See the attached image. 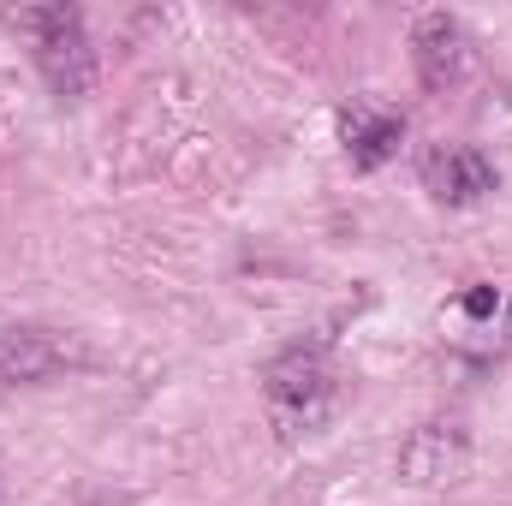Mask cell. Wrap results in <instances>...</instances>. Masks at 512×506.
I'll return each instance as SVG.
<instances>
[{"label":"cell","instance_id":"1","mask_svg":"<svg viewBox=\"0 0 512 506\" xmlns=\"http://www.w3.org/2000/svg\"><path fill=\"white\" fill-rule=\"evenodd\" d=\"M18 24L36 42V66H42L48 90L60 102L90 96V84H96V48H90V30H84V12L78 6H30V12H18Z\"/></svg>","mask_w":512,"mask_h":506},{"label":"cell","instance_id":"2","mask_svg":"<svg viewBox=\"0 0 512 506\" xmlns=\"http://www.w3.org/2000/svg\"><path fill=\"white\" fill-rule=\"evenodd\" d=\"M262 393H268V405H274L280 423H292V429L322 423V417L334 411V364H328V352H322V346H292V352H280V358L262 370Z\"/></svg>","mask_w":512,"mask_h":506},{"label":"cell","instance_id":"3","mask_svg":"<svg viewBox=\"0 0 512 506\" xmlns=\"http://www.w3.org/2000/svg\"><path fill=\"white\" fill-rule=\"evenodd\" d=\"M84 364H90V346L66 328H42V322L0 328V381H12V387H42V381H60Z\"/></svg>","mask_w":512,"mask_h":506},{"label":"cell","instance_id":"4","mask_svg":"<svg viewBox=\"0 0 512 506\" xmlns=\"http://www.w3.org/2000/svg\"><path fill=\"white\" fill-rule=\"evenodd\" d=\"M411 60H417L423 90H459L477 66V42L453 12H423L411 30Z\"/></svg>","mask_w":512,"mask_h":506},{"label":"cell","instance_id":"5","mask_svg":"<svg viewBox=\"0 0 512 506\" xmlns=\"http://www.w3.org/2000/svg\"><path fill=\"white\" fill-rule=\"evenodd\" d=\"M423 191L447 209H471L495 191V161L471 143H441L423 155Z\"/></svg>","mask_w":512,"mask_h":506},{"label":"cell","instance_id":"6","mask_svg":"<svg viewBox=\"0 0 512 506\" xmlns=\"http://www.w3.org/2000/svg\"><path fill=\"white\" fill-rule=\"evenodd\" d=\"M340 143H346L352 167L376 173V167H387V161L399 155V143H405V120H399L393 108H382V102H352V108L340 114Z\"/></svg>","mask_w":512,"mask_h":506},{"label":"cell","instance_id":"7","mask_svg":"<svg viewBox=\"0 0 512 506\" xmlns=\"http://www.w3.org/2000/svg\"><path fill=\"white\" fill-rule=\"evenodd\" d=\"M459 465H465V435H459V429H441V423L417 429V435L399 447V477H405V483H447Z\"/></svg>","mask_w":512,"mask_h":506},{"label":"cell","instance_id":"8","mask_svg":"<svg viewBox=\"0 0 512 506\" xmlns=\"http://www.w3.org/2000/svg\"><path fill=\"white\" fill-rule=\"evenodd\" d=\"M495 304H501V298H495V286H471V292L459 298V310H465L471 322H483V316H495Z\"/></svg>","mask_w":512,"mask_h":506},{"label":"cell","instance_id":"9","mask_svg":"<svg viewBox=\"0 0 512 506\" xmlns=\"http://www.w3.org/2000/svg\"><path fill=\"white\" fill-rule=\"evenodd\" d=\"M507 310H512V304H507Z\"/></svg>","mask_w":512,"mask_h":506}]
</instances>
